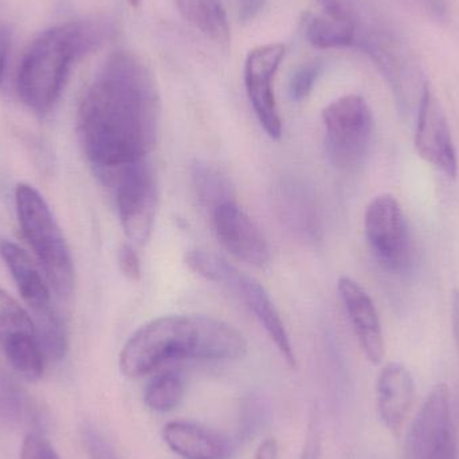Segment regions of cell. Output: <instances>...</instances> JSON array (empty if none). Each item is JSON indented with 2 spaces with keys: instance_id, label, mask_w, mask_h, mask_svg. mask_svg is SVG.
Masks as SVG:
<instances>
[{
  "instance_id": "cell-1",
  "label": "cell",
  "mask_w": 459,
  "mask_h": 459,
  "mask_svg": "<svg viewBox=\"0 0 459 459\" xmlns=\"http://www.w3.org/2000/svg\"><path fill=\"white\" fill-rule=\"evenodd\" d=\"M160 97L147 65L129 51L105 59L78 110L81 142L104 179L145 160L158 142Z\"/></svg>"
},
{
  "instance_id": "cell-2",
  "label": "cell",
  "mask_w": 459,
  "mask_h": 459,
  "mask_svg": "<svg viewBox=\"0 0 459 459\" xmlns=\"http://www.w3.org/2000/svg\"><path fill=\"white\" fill-rule=\"evenodd\" d=\"M247 342L225 321L204 315L161 316L140 326L118 356L121 374L129 379L152 374L171 361H237Z\"/></svg>"
},
{
  "instance_id": "cell-3",
  "label": "cell",
  "mask_w": 459,
  "mask_h": 459,
  "mask_svg": "<svg viewBox=\"0 0 459 459\" xmlns=\"http://www.w3.org/2000/svg\"><path fill=\"white\" fill-rule=\"evenodd\" d=\"M105 35V26L94 21L66 22L43 31L19 66L16 89L23 104L38 113L50 110L75 62L96 50Z\"/></svg>"
},
{
  "instance_id": "cell-4",
  "label": "cell",
  "mask_w": 459,
  "mask_h": 459,
  "mask_svg": "<svg viewBox=\"0 0 459 459\" xmlns=\"http://www.w3.org/2000/svg\"><path fill=\"white\" fill-rule=\"evenodd\" d=\"M15 202L19 225L48 283L59 296L69 297L74 289L72 254L48 204L32 186L24 183L16 187Z\"/></svg>"
},
{
  "instance_id": "cell-5",
  "label": "cell",
  "mask_w": 459,
  "mask_h": 459,
  "mask_svg": "<svg viewBox=\"0 0 459 459\" xmlns=\"http://www.w3.org/2000/svg\"><path fill=\"white\" fill-rule=\"evenodd\" d=\"M186 264L201 277L212 282L221 283L230 290L237 293L239 299L247 305L248 309L255 316L267 336L277 347L283 360L290 367L297 366L296 353L291 345L290 336L286 331L285 324L281 318L280 312L274 302L270 299L266 289L246 273L230 264L228 259L212 251L190 250L186 254Z\"/></svg>"
},
{
  "instance_id": "cell-6",
  "label": "cell",
  "mask_w": 459,
  "mask_h": 459,
  "mask_svg": "<svg viewBox=\"0 0 459 459\" xmlns=\"http://www.w3.org/2000/svg\"><path fill=\"white\" fill-rule=\"evenodd\" d=\"M325 147L329 160L340 171H360L374 143L371 108L358 94L340 97L323 110Z\"/></svg>"
},
{
  "instance_id": "cell-7",
  "label": "cell",
  "mask_w": 459,
  "mask_h": 459,
  "mask_svg": "<svg viewBox=\"0 0 459 459\" xmlns=\"http://www.w3.org/2000/svg\"><path fill=\"white\" fill-rule=\"evenodd\" d=\"M115 187L116 209L129 243L144 246L152 234L159 193L155 175L147 160L129 164L107 178Z\"/></svg>"
},
{
  "instance_id": "cell-8",
  "label": "cell",
  "mask_w": 459,
  "mask_h": 459,
  "mask_svg": "<svg viewBox=\"0 0 459 459\" xmlns=\"http://www.w3.org/2000/svg\"><path fill=\"white\" fill-rule=\"evenodd\" d=\"M364 231L377 264L393 274L409 270L412 262L411 232L395 196H377L364 215Z\"/></svg>"
},
{
  "instance_id": "cell-9",
  "label": "cell",
  "mask_w": 459,
  "mask_h": 459,
  "mask_svg": "<svg viewBox=\"0 0 459 459\" xmlns=\"http://www.w3.org/2000/svg\"><path fill=\"white\" fill-rule=\"evenodd\" d=\"M407 459H459L450 391L438 383L415 417L406 439Z\"/></svg>"
},
{
  "instance_id": "cell-10",
  "label": "cell",
  "mask_w": 459,
  "mask_h": 459,
  "mask_svg": "<svg viewBox=\"0 0 459 459\" xmlns=\"http://www.w3.org/2000/svg\"><path fill=\"white\" fill-rule=\"evenodd\" d=\"M0 347L13 368L30 382L43 375L45 355L29 313L0 288Z\"/></svg>"
},
{
  "instance_id": "cell-11",
  "label": "cell",
  "mask_w": 459,
  "mask_h": 459,
  "mask_svg": "<svg viewBox=\"0 0 459 459\" xmlns=\"http://www.w3.org/2000/svg\"><path fill=\"white\" fill-rule=\"evenodd\" d=\"M282 43H267L248 51L245 61V86L254 113L272 139L282 134V121L274 93V78L285 58Z\"/></svg>"
},
{
  "instance_id": "cell-12",
  "label": "cell",
  "mask_w": 459,
  "mask_h": 459,
  "mask_svg": "<svg viewBox=\"0 0 459 459\" xmlns=\"http://www.w3.org/2000/svg\"><path fill=\"white\" fill-rule=\"evenodd\" d=\"M415 148L423 160L446 175L457 178L458 158L444 108L428 82L423 85L418 105Z\"/></svg>"
},
{
  "instance_id": "cell-13",
  "label": "cell",
  "mask_w": 459,
  "mask_h": 459,
  "mask_svg": "<svg viewBox=\"0 0 459 459\" xmlns=\"http://www.w3.org/2000/svg\"><path fill=\"white\" fill-rule=\"evenodd\" d=\"M212 217L218 239L235 258L258 269L269 264L266 238L235 201L221 204Z\"/></svg>"
},
{
  "instance_id": "cell-14",
  "label": "cell",
  "mask_w": 459,
  "mask_h": 459,
  "mask_svg": "<svg viewBox=\"0 0 459 459\" xmlns=\"http://www.w3.org/2000/svg\"><path fill=\"white\" fill-rule=\"evenodd\" d=\"M337 289L361 351L369 363L377 366L385 359V347L382 324L374 301L352 278H340Z\"/></svg>"
},
{
  "instance_id": "cell-15",
  "label": "cell",
  "mask_w": 459,
  "mask_h": 459,
  "mask_svg": "<svg viewBox=\"0 0 459 459\" xmlns=\"http://www.w3.org/2000/svg\"><path fill=\"white\" fill-rule=\"evenodd\" d=\"M415 385L411 372L401 363L382 369L377 383V411L385 428L398 434L414 402Z\"/></svg>"
},
{
  "instance_id": "cell-16",
  "label": "cell",
  "mask_w": 459,
  "mask_h": 459,
  "mask_svg": "<svg viewBox=\"0 0 459 459\" xmlns=\"http://www.w3.org/2000/svg\"><path fill=\"white\" fill-rule=\"evenodd\" d=\"M161 438L182 459H228L230 455L229 441L222 434L191 420H169Z\"/></svg>"
},
{
  "instance_id": "cell-17",
  "label": "cell",
  "mask_w": 459,
  "mask_h": 459,
  "mask_svg": "<svg viewBox=\"0 0 459 459\" xmlns=\"http://www.w3.org/2000/svg\"><path fill=\"white\" fill-rule=\"evenodd\" d=\"M275 204L281 220L302 239L316 240L320 237L321 223L317 204L312 191L304 183L286 180L275 194Z\"/></svg>"
},
{
  "instance_id": "cell-18",
  "label": "cell",
  "mask_w": 459,
  "mask_h": 459,
  "mask_svg": "<svg viewBox=\"0 0 459 459\" xmlns=\"http://www.w3.org/2000/svg\"><path fill=\"white\" fill-rule=\"evenodd\" d=\"M0 256L10 270L19 293L34 313L43 312L51 307L50 291L29 254L15 243L2 240Z\"/></svg>"
},
{
  "instance_id": "cell-19",
  "label": "cell",
  "mask_w": 459,
  "mask_h": 459,
  "mask_svg": "<svg viewBox=\"0 0 459 459\" xmlns=\"http://www.w3.org/2000/svg\"><path fill=\"white\" fill-rule=\"evenodd\" d=\"M178 10L187 23L207 39L228 46L231 39L229 16L221 0H175Z\"/></svg>"
},
{
  "instance_id": "cell-20",
  "label": "cell",
  "mask_w": 459,
  "mask_h": 459,
  "mask_svg": "<svg viewBox=\"0 0 459 459\" xmlns=\"http://www.w3.org/2000/svg\"><path fill=\"white\" fill-rule=\"evenodd\" d=\"M305 35L317 48H348L356 42V21L323 13L307 22Z\"/></svg>"
},
{
  "instance_id": "cell-21",
  "label": "cell",
  "mask_w": 459,
  "mask_h": 459,
  "mask_svg": "<svg viewBox=\"0 0 459 459\" xmlns=\"http://www.w3.org/2000/svg\"><path fill=\"white\" fill-rule=\"evenodd\" d=\"M186 395V382L177 371L160 372L145 385L143 399L148 410L158 414L174 411L182 404Z\"/></svg>"
},
{
  "instance_id": "cell-22",
  "label": "cell",
  "mask_w": 459,
  "mask_h": 459,
  "mask_svg": "<svg viewBox=\"0 0 459 459\" xmlns=\"http://www.w3.org/2000/svg\"><path fill=\"white\" fill-rule=\"evenodd\" d=\"M191 178L199 204L209 210L210 214L221 204L234 201L230 180L215 167L207 163H196L193 167Z\"/></svg>"
},
{
  "instance_id": "cell-23",
  "label": "cell",
  "mask_w": 459,
  "mask_h": 459,
  "mask_svg": "<svg viewBox=\"0 0 459 459\" xmlns=\"http://www.w3.org/2000/svg\"><path fill=\"white\" fill-rule=\"evenodd\" d=\"M35 331L43 355L50 360L59 361L67 351L66 329L53 307L35 313Z\"/></svg>"
},
{
  "instance_id": "cell-24",
  "label": "cell",
  "mask_w": 459,
  "mask_h": 459,
  "mask_svg": "<svg viewBox=\"0 0 459 459\" xmlns=\"http://www.w3.org/2000/svg\"><path fill=\"white\" fill-rule=\"evenodd\" d=\"M321 64L318 61L307 62L299 66L291 75L289 82V94L293 101H302L312 93L317 78L320 77Z\"/></svg>"
},
{
  "instance_id": "cell-25",
  "label": "cell",
  "mask_w": 459,
  "mask_h": 459,
  "mask_svg": "<svg viewBox=\"0 0 459 459\" xmlns=\"http://www.w3.org/2000/svg\"><path fill=\"white\" fill-rule=\"evenodd\" d=\"M117 262L121 273L132 282L142 278V261L136 251V246L126 242L120 246L117 251Z\"/></svg>"
},
{
  "instance_id": "cell-26",
  "label": "cell",
  "mask_w": 459,
  "mask_h": 459,
  "mask_svg": "<svg viewBox=\"0 0 459 459\" xmlns=\"http://www.w3.org/2000/svg\"><path fill=\"white\" fill-rule=\"evenodd\" d=\"M21 459H59V457L46 439L35 434H27L22 446Z\"/></svg>"
},
{
  "instance_id": "cell-27",
  "label": "cell",
  "mask_w": 459,
  "mask_h": 459,
  "mask_svg": "<svg viewBox=\"0 0 459 459\" xmlns=\"http://www.w3.org/2000/svg\"><path fill=\"white\" fill-rule=\"evenodd\" d=\"M324 13L336 18L352 19L355 21L356 10L353 0H317Z\"/></svg>"
},
{
  "instance_id": "cell-28",
  "label": "cell",
  "mask_w": 459,
  "mask_h": 459,
  "mask_svg": "<svg viewBox=\"0 0 459 459\" xmlns=\"http://www.w3.org/2000/svg\"><path fill=\"white\" fill-rule=\"evenodd\" d=\"M11 45H13L11 30L7 26H0V85L4 81Z\"/></svg>"
},
{
  "instance_id": "cell-29",
  "label": "cell",
  "mask_w": 459,
  "mask_h": 459,
  "mask_svg": "<svg viewBox=\"0 0 459 459\" xmlns=\"http://www.w3.org/2000/svg\"><path fill=\"white\" fill-rule=\"evenodd\" d=\"M264 7V0H239V15L243 21H250Z\"/></svg>"
},
{
  "instance_id": "cell-30",
  "label": "cell",
  "mask_w": 459,
  "mask_h": 459,
  "mask_svg": "<svg viewBox=\"0 0 459 459\" xmlns=\"http://www.w3.org/2000/svg\"><path fill=\"white\" fill-rule=\"evenodd\" d=\"M452 324L453 336H455V348L459 356V289L453 291L452 297Z\"/></svg>"
},
{
  "instance_id": "cell-31",
  "label": "cell",
  "mask_w": 459,
  "mask_h": 459,
  "mask_svg": "<svg viewBox=\"0 0 459 459\" xmlns=\"http://www.w3.org/2000/svg\"><path fill=\"white\" fill-rule=\"evenodd\" d=\"M301 459H320V445H318L317 438L313 437L307 441L305 446L304 453H302Z\"/></svg>"
},
{
  "instance_id": "cell-32",
  "label": "cell",
  "mask_w": 459,
  "mask_h": 459,
  "mask_svg": "<svg viewBox=\"0 0 459 459\" xmlns=\"http://www.w3.org/2000/svg\"><path fill=\"white\" fill-rule=\"evenodd\" d=\"M128 2V4L131 5V7H137L139 5L140 0H126Z\"/></svg>"
}]
</instances>
